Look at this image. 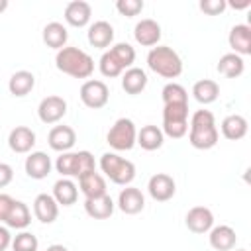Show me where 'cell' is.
I'll return each mask as SVG.
<instances>
[{"label":"cell","mask_w":251,"mask_h":251,"mask_svg":"<svg viewBox=\"0 0 251 251\" xmlns=\"http://www.w3.org/2000/svg\"><path fill=\"white\" fill-rule=\"evenodd\" d=\"M14 202H16V200H14L10 194L0 192V224L6 222V218H8V214H10L12 206H14Z\"/></svg>","instance_id":"40"},{"label":"cell","mask_w":251,"mask_h":251,"mask_svg":"<svg viewBox=\"0 0 251 251\" xmlns=\"http://www.w3.org/2000/svg\"><path fill=\"white\" fill-rule=\"evenodd\" d=\"M12 251H37L39 241L33 233L29 231H20L18 235L12 237Z\"/></svg>","instance_id":"35"},{"label":"cell","mask_w":251,"mask_h":251,"mask_svg":"<svg viewBox=\"0 0 251 251\" xmlns=\"http://www.w3.org/2000/svg\"><path fill=\"white\" fill-rule=\"evenodd\" d=\"M47 143L57 153H67L76 143V133L71 126H53L47 133Z\"/></svg>","instance_id":"11"},{"label":"cell","mask_w":251,"mask_h":251,"mask_svg":"<svg viewBox=\"0 0 251 251\" xmlns=\"http://www.w3.org/2000/svg\"><path fill=\"white\" fill-rule=\"evenodd\" d=\"M226 6H231L233 10H245V8H249L251 6V0H245V2H226Z\"/></svg>","instance_id":"43"},{"label":"cell","mask_w":251,"mask_h":251,"mask_svg":"<svg viewBox=\"0 0 251 251\" xmlns=\"http://www.w3.org/2000/svg\"><path fill=\"white\" fill-rule=\"evenodd\" d=\"M41 37H43V43H45L47 47H51V49H57V51H59V49L67 47L69 31H67V27H65L61 22H49V24L43 27Z\"/></svg>","instance_id":"28"},{"label":"cell","mask_w":251,"mask_h":251,"mask_svg":"<svg viewBox=\"0 0 251 251\" xmlns=\"http://www.w3.org/2000/svg\"><path fill=\"white\" fill-rule=\"evenodd\" d=\"M147 67L163 78H176L182 73V59L173 47L155 45L147 53Z\"/></svg>","instance_id":"3"},{"label":"cell","mask_w":251,"mask_h":251,"mask_svg":"<svg viewBox=\"0 0 251 251\" xmlns=\"http://www.w3.org/2000/svg\"><path fill=\"white\" fill-rule=\"evenodd\" d=\"M163 104H188V92L178 82H167L161 90Z\"/></svg>","instance_id":"34"},{"label":"cell","mask_w":251,"mask_h":251,"mask_svg":"<svg viewBox=\"0 0 251 251\" xmlns=\"http://www.w3.org/2000/svg\"><path fill=\"white\" fill-rule=\"evenodd\" d=\"M24 169H25V175L33 180H41L45 178L51 169H53V163H51V157L45 153V151H31L27 153L25 157V163H24Z\"/></svg>","instance_id":"12"},{"label":"cell","mask_w":251,"mask_h":251,"mask_svg":"<svg viewBox=\"0 0 251 251\" xmlns=\"http://www.w3.org/2000/svg\"><path fill=\"white\" fill-rule=\"evenodd\" d=\"M147 192L149 196L155 200V202H167L175 196L176 192V184H175V178L167 173H157L149 178L147 182Z\"/></svg>","instance_id":"9"},{"label":"cell","mask_w":251,"mask_h":251,"mask_svg":"<svg viewBox=\"0 0 251 251\" xmlns=\"http://www.w3.org/2000/svg\"><path fill=\"white\" fill-rule=\"evenodd\" d=\"M188 127H190L188 143L194 149L206 151V149L216 147V143L220 139V133H218V127H216V118L210 110H196L190 118Z\"/></svg>","instance_id":"1"},{"label":"cell","mask_w":251,"mask_h":251,"mask_svg":"<svg viewBox=\"0 0 251 251\" xmlns=\"http://www.w3.org/2000/svg\"><path fill=\"white\" fill-rule=\"evenodd\" d=\"M227 43L233 49L231 53H235L239 57L251 55V25H247V24H235L229 29Z\"/></svg>","instance_id":"14"},{"label":"cell","mask_w":251,"mask_h":251,"mask_svg":"<svg viewBox=\"0 0 251 251\" xmlns=\"http://www.w3.org/2000/svg\"><path fill=\"white\" fill-rule=\"evenodd\" d=\"M98 69H100L102 76H106V78H116V76H122V73H124V69L114 61V57L110 55V51H104L102 53V57L98 61Z\"/></svg>","instance_id":"36"},{"label":"cell","mask_w":251,"mask_h":251,"mask_svg":"<svg viewBox=\"0 0 251 251\" xmlns=\"http://www.w3.org/2000/svg\"><path fill=\"white\" fill-rule=\"evenodd\" d=\"M65 114H67V100L61 96H55V94L45 96L37 106V116L47 126L61 122L65 118Z\"/></svg>","instance_id":"8"},{"label":"cell","mask_w":251,"mask_h":251,"mask_svg":"<svg viewBox=\"0 0 251 251\" xmlns=\"http://www.w3.org/2000/svg\"><path fill=\"white\" fill-rule=\"evenodd\" d=\"M114 200L110 194L98 196V198H86L84 200V212L94 220H108L114 214Z\"/></svg>","instance_id":"22"},{"label":"cell","mask_w":251,"mask_h":251,"mask_svg":"<svg viewBox=\"0 0 251 251\" xmlns=\"http://www.w3.org/2000/svg\"><path fill=\"white\" fill-rule=\"evenodd\" d=\"M100 171L114 182L120 186H129L131 180L135 178V165L129 159L120 157L118 153H104L100 157Z\"/></svg>","instance_id":"4"},{"label":"cell","mask_w":251,"mask_h":251,"mask_svg":"<svg viewBox=\"0 0 251 251\" xmlns=\"http://www.w3.org/2000/svg\"><path fill=\"white\" fill-rule=\"evenodd\" d=\"M235 251H247V249H235Z\"/></svg>","instance_id":"46"},{"label":"cell","mask_w":251,"mask_h":251,"mask_svg":"<svg viewBox=\"0 0 251 251\" xmlns=\"http://www.w3.org/2000/svg\"><path fill=\"white\" fill-rule=\"evenodd\" d=\"M222 135L229 141H239L247 135V129H249V124L247 120L241 116V114H229L222 120Z\"/></svg>","instance_id":"21"},{"label":"cell","mask_w":251,"mask_h":251,"mask_svg":"<svg viewBox=\"0 0 251 251\" xmlns=\"http://www.w3.org/2000/svg\"><path fill=\"white\" fill-rule=\"evenodd\" d=\"M78 188H80V192L84 194V198H98V196L108 194V192H106V180H104V176H102L100 173H96V171L78 176Z\"/></svg>","instance_id":"24"},{"label":"cell","mask_w":251,"mask_h":251,"mask_svg":"<svg viewBox=\"0 0 251 251\" xmlns=\"http://www.w3.org/2000/svg\"><path fill=\"white\" fill-rule=\"evenodd\" d=\"M78 96H80V102H82L86 108H90V110H100V108H104V106L108 104V100H110V90H108V86H106L104 80L88 78V80L82 82Z\"/></svg>","instance_id":"7"},{"label":"cell","mask_w":251,"mask_h":251,"mask_svg":"<svg viewBox=\"0 0 251 251\" xmlns=\"http://www.w3.org/2000/svg\"><path fill=\"white\" fill-rule=\"evenodd\" d=\"M161 131L173 139L184 137L188 133V104H165Z\"/></svg>","instance_id":"5"},{"label":"cell","mask_w":251,"mask_h":251,"mask_svg":"<svg viewBox=\"0 0 251 251\" xmlns=\"http://www.w3.org/2000/svg\"><path fill=\"white\" fill-rule=\"evenodd\" d=\"M45 251H69L65 245H61V243H53V245H49Z\"/></svg>","instance_id":"44"},{"label":"cell","mask_w":251,"mask_h":251,"mask_svg":"<svg viewBox=\"0 0 251 251\" xmlns=\"http://www.w3.org/2000/svg\"><path fill=\"white\" fill-rule=\"evenodd\" d=\"M8 8V0H0V12H4Z\"/></svg>","instance_id":"45"},{"label":"cell","mask_w":251,"mask_h":251,"mask_svg":"<svg viewBox=\"0 0 251 251\" xmlns=\"http://www.w3.org/2000/svg\"><path fill=\"white\" fill-rule=\"evenodd\" d=\"M86 39L96 49L110 47L114 43V27H112V24H108L106 20H98V22L90 24L88 31H86Z\"/></svg>","instance_id":"17"},{"label":"cell","mask_w":251,"mask_h":251,"mask_svg":"<svg viewBox=\"0 0 251 251\" xmlns=\"http://www.w3.org/2000/svg\"><path fill=\"white\" fill-rule=\"evenodd\" d=\"M143 8H145L143 0H118V2H116V10H118L122 16H126V18L137 16Z\"/></svg>","instance_id":"37"},{"label":"cell","mask_w":251,"mask_h":251,"mask_svg":"<svg viewBox=\"0 0 251 251\" xmlns=\"http://www.w3.org/2000/svg\"><path fill=\"white\" fill-rule=\"evenodd\" d=\"M216 71L220 75H224L226 78H237L245 71V61H243V57H239L235 53H226V55L220 57V61L216 65Z\"/></svg>","instance_id":"30"},{"label":"cell","mask_w":251,"mask_h":251,"mask_svg":"<svg viewBox=\"0 0 251 251\" xmlns=\"http://www.w3.org/2000/svg\"><path fill=\"white\" fill-rule=\"evenodd\" d=\"M12 245V235L6 226H0V251H6Z\"/></svg>","instance_id":"42"},{"label":"cell","mask_w":251,"mask_h":251,"mask_svg":"<svg viewBox=\"0 0 251 251\" xmlns=\"http://www.w3.org/2000/svg\"><path fill=\"white\" fill-rule=\"evenodd\" d=\"M108 51H110V55L114 57V61H116L124 71H127L129 67H133V61H135V49H133L129 43H126V41L116 43V45H112Z\"/></svg>","instance_id":"33"},{"label":"cell","mask_w":251,"mask_h":251,"mask_svg":"<svg viewBox=\"0 0 251 251\" xmlns=\"http://www.w3.org/2000/svg\"><path fill=\"white\" fill-rule=\"evenodd\" d=\"M92 18V8L84 0H73L65 6V22L73 27H84L88 25Z\"/></svg>","instance_id":"19"},{"label":"cell","mask_w":251,"mask_h":251,"mask_svg":"<svg viewBox=\"0 0 251 251\" xmlns=\"http://www.w3.org/2000/svg\"><path fill=\"white\" fill-rule=\"evenodd\" d=\"M14 178V169L8 163H0V188L8 186Z\"/></svg>","instance_id":"41"},{"label":"cell","mask_w":251,"mask_h":251,"mask_svg":"<svg viewBox=\"0 0 251 251\" xmlns=\"http://www.w3.org/2000/svg\"><path fill=\"white\" fill-rule=\"evenodd\" d=\"M55 67L73 78H90L94 73V59L78 47H63L55 55Z\"/></svg>","instance_id":"2"},{"label":"cell","mask_w":251,"mask_h":251,"mask_svg":"<svg viewBox=\"0 0 251 251\" xmlns=\"http://www.w3.org/2000/svg\"><path fill=\"white\" fill-rule=\"evenodd\" d=\"M35 86V75L29 71H16L8 80V90L16 98L27 96Z\"/></svg>","instance_id":"25"},{"label":"cell","mask_w":251,"mask_h":251,"mask_svg":"<svg viewBox=\"0 0 251 251\" xmlns=\"http://www.w3.org/2000/svg\"><path fill=\"white\" fill-rule=\"evenodd\" d=\"M198 8L206 16H220L227 6H226V0H200Z\"/></svg>","instance_id":"38"},{"label":"cell","mask_w":251,"mask_h":251,"mask_svg":"<svg viewBox=\"0 0 251 251\" xmlns=\"http://www.w3.org/2000/svg\"><path fill=\"white\" fill-rule=\"evenodd\" d=\"M55 169L65 178H69V176H76L78 178V153L76 151L61 153L57 157V161H55Z\"/></svg>","instance_id":"32"},{"label":"cell","mask_w":251,"mask_h":251,"mask_svg":"<svg viewBox=\"0 0 251 251\" xmlns=\"http://www.w3.org/2000/svg\"><path fill=\"white\" fill-rule=\"evenodd\" d=\"M192 96H194V100H196L198 104L208 106V104H212V102L218 100V96H220V86H218V82L212 80V78L196 80L194 86H192Z\"/></svg>","instance_id":"29"},{"label":"cell","mask_w":251,"mask_h":251,"mask_svg":"<svg viewBox=\"0 0 251 251\" xmlns=\"http://www.w3.org/2000/svg\"><path fill=\"white\" fill-rule=\"evenodd\" d=\"M4 224H6V227H12V229H25L31 224V212H29L27 204L22 200H16Z\"/></svg>","instance_id":"31"},{"label":"cell","mask_w":251,"mask_h":251,"mask_svg":"<svg viewBox=\"0 0 251 251\" xmlns=\"http://www.w3.org/2000/svg\"><path fill=\"white\" fill-rule=\"evenodd\" d=\"M78 153V176L96 171V163H94V155L90 151H76Z\"/></svg>","instance_id":"39"},{"label":"cell","mask_w":251,"mask_h":251,"mask_svg":"<svg viewBox=\"0 0 251 251\" xmlns=\"http://www.w3.org/2000/svg\"><path fill=\"white\" fill-rule=\"evenodd\" d=\"M135 139H137V129H135L133 120H129V118L116 120L114 126L106 133V143L114 151H129V149H133Z\"/></svg>","instance_id":"6"},{"label":"cell","mask_w":251,"mask_h":251,"mask_svg":"<svg viewBox=\"0 0 251 251\" xmlns=\"http://www.w3.org/2000/svg\"><path fill=\"white\" fill-rule=\"evenodd\" d=\"M147 86V73L139 67H129L127 71L122 73V88L126 90V94H141Z\"/></svg>","instance_id":"23"},{"label":"cell","mask_w":251,"mask_h":251,"mask_svg":"<svg viewBox=\"0 0 251 251\" xmlns=\"http://www.w3.org/2000/svg\"><path fill=\"white\" fill-rule=\"evenodd\" d=\"M161 35H163V33H161L159 22H155V20H151V18H143V20L137 22L135 27H133V37H135V41H137L139 45H143V47H155V45H159Z\"/></svg>","instance_id":"13"},{"label":"cell","mask_w":251,"mask_h":251,"mask_svg":"<svg viewBox=\"0 0 251 251\" xmlns=\"http://www.w3.org/2000/svg\"><path fill=\"white\" fill-rule=\"evenodd\" d=\"M35 145V131L27 126H16L10 135H8V147L14 151V153H31Z\"/></svg>","instance_id":"15"},{"label":"cell","mask_w":251,"mask_h":251,"mask_svg":"<svg viewBox=\"0 0 251 251\" xmlns=\"http://www.w3.org/2000/svg\"><path fill=\"white\" fill-rule=\"evenodd\" d=\"M208 241H210V247L216 251H231L235 247L237 233L229 226H214L208 231Z\"/></svg>","instance_id":"20"},{"label":"cell","mask_w":251,"mask_h":251,"mask_svg":"<svg viewBox=\"0 0 251 251\" xmlns=\"http://www.w3.org/2000/svg\"><path fill=\"white\" fill-rule=\"evenodd\" d=\"M33 216L41 224H53L59 216V204L55 202V198L51 194L41 192L33 200Z\"/></svg>","instance_id":"18"},{"label":"cell","mask_w":251,"mask_h":251,"mask_svg":"<svg viewBox=\"0 0 251 251\" xmlns=\"http://www.w3.org/2000/svg\"><path fill=\"white\" fill-rule=\"evenodd\" d=\"M51 196L55 198V202H57L59 206H73V204L76 202V198H78V186H76L71 178L61 176V178L53 184V194H51Z\"/></svg>","instance_id":"27"},{"label":"cell","mask_w":251,"mask_h":251,"mask_svg":"<svg viewBox=\"0 0 251 251\" xmlns=\"http://www.w3.org/2000/svg\"><path fill=\"white\" fill-rule=\"evenodd\" d=\"M118 208L127 214V216H135L145 208V196L139 188L135 186H126L120 190L118 194Z\"/></svg>","instance_id":"16"},{"label":"cell","mask_w":251,"mask_h":251,"mask_svg":"<svg viewBox=\"0 0 251 251\" xmlns=\"http://www.w3.org/2000/svg\"><path fill=\"white\" fill-rule=\"evenodd\" d=\"M135 143H137L141 149H145V151H157V149L163 147L165 135H163L161 127H157V126H153V124H147V126H143V127L137 131Z\"/></svg>","instance_id":"26"},{"label":"cell","mask_w":251,"mask_h":251,"mask_svg":"<svg viewBox=\"0 0 251 251\" xmlns=\"http://www.w3.org/2000/svg\"><path fill=\"white\" fill-rule=\"evenodd\" d=\"M184 224H186V227H188L192 233L202 235V233H208V231L214 227V214H212V210L206 208V206H194V208H190V210L186 212Z\"/></svg>","instance_id":"10"}]
</instances>
